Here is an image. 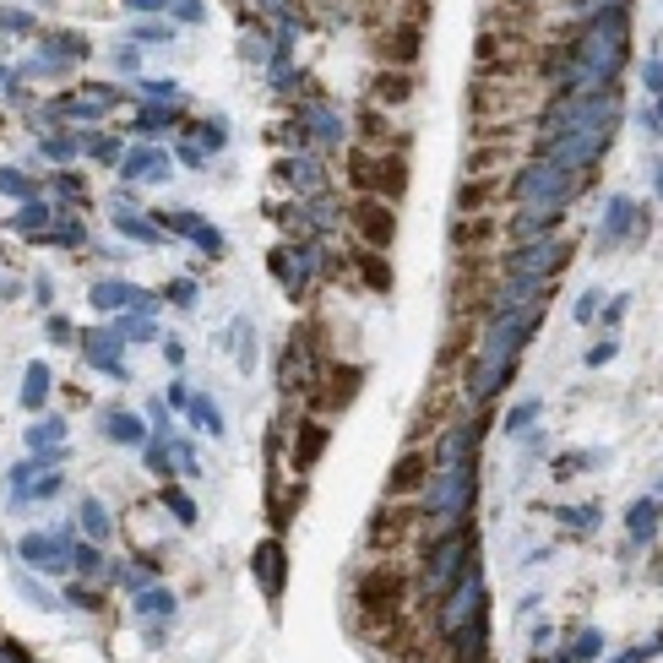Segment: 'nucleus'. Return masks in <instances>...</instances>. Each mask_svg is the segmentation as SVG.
Wrapping results in <instances>:
<instances>
[{"mask_svg": "<svg viewBox=\"0 0 663 663\" xmlns=\"http://www.w3.org/2000/svg\"><path fill=\"white\" fill-rule=\"evenodd\" d=\"M305 131H316L321 142H337V136H343V125H337L332 109H310V115H305Z\"/></svg>", "mask_w": 663, "mask_h": 663, "instance_id": "obj_27", "label": "nucleus"}, {"mask_svg": "<svg viewBox=\"0 0 663 663\" xmlns=\"http://www.w3.org/2000/svg\"><path fill=\"white\" fill-rule=\"evenodd\" d=\"M587 180H593V174H566V169L544 164V158H533V164L506 185V196H511L517 207H566Z\"/></svg>", "mask_w": 663, "mask_h": 663, "instance_id": "obj_2", "label": "nucleus"}, {"mask_svg": "<svg viewBox=\"0 0 663 663\" xmlns=\"http://www.w3.org/2000/svg\"><path fill=\"white\" fill-rule=\"evenodd\" d=\"M28 566H44V571H66L71 566V528H55V533H28L17 544Z\"/></svg>", "mask_w": 663, "mask_h": 663, "instance_id": "obj_7", "label": "nucleus"}, {"mask_svg": "<svg viewBox=\"0 0 663 663\" xmlns=\"http://www.w3.org/2000/svg\"><path fill=\"white\" fill-rule=\"evenodd\" d=\"M164 506H174V517H180V522H196V506H191V495H185V490H164Z\"/></svg>", "mask_w": 663, "mask_h": 663, "instance_id": "obj_37", "label": "nucleus"}, {"mask_svg": "<svg viewBox=\"0 0 663 663\" xmlns=\"http://www.w3.org/2000/svg\"><path fill=\"white\" fill-rule=\"evenodd\" d=\"M0 191H6V196H28V191H33V185H28V180H22V174H17V169H0Z\"/></svg>", "mask_w": 663, "mask_h": 663, "instance_id": "obj_40", "label": "nucleus"}, {"mask_svg": "<svg viewBox=\"0 0 663 663\" xmlns=\"http://www.w3.org/2000/svg\"><path fill=\"white\" fill-rule=\"evenodd\" d=\"M359 381H365L359 365H332V359H321L316 381H310V408H316V414H343V408L354 403Z\"/></svg>", "mask_w": 663, "mask_h": 663, "instance_id": "obj_3", "label": "nucleus"}, {"mask_svg": "<svg viewBox=\"0 0 663 663\" xmlns=\"http://www.w3.org/2000/svg\"><path fill=\"white\" fill-rule=\"evenodd\" d=\"M419 555H424L419 598H424V604H441L446 587H452L462 571L473 566V533L462 528V522H457V528H441V533L430 539V549H419Z\"/></svg>", "mask_w": 663, "mask_h": 663, "instance_id": "obj_1", "label": "nucleus"}, {"mask_svg": "<svg viewBox=\"0 0 663 663\" xmlns=\"http://www.w3.org/2000/svg\"><path fill=\"white\" fill-rule=\"evenodd\" d=\"M136 615L142 620H169L174 615V598L164 587H136Z\"/></svg>", "mask_w": 663, "mask_h": 663, "instance_id": "obj_19", "label": "nucleus"}, {"mask_svg": "<svg viewBox=\"0 0 663 663\" xmlns=\"http://www.w3.org/2000/svg\"><path fill=\"white\" fill-rule=\"evenodd\" d=\"M495 240H500V218H462L457 229H452V245H457L468 261L479 256L484 245H495Z\"/></svg>", "mask_w": 663, "mask_h": 663, "instance_id": "obj_13", "label": "nucleus"}, {"mask_svg": "<svg viewBox=\"0 0 663 663\" xmlns=\"http://www.w3.org/2000/svg\"><path fill=\"white\" fill-rule=\"evenodd\" d=\"M55 185H60V196H82V180H77V174H60Z\"/></svg>", "mask_w": 663, "mask_h": 663, "instance_id": "obj_48", "label": "nucleus"}, {"mask_svg": "<svg viewBox=\"0 0 663 663\" xmlns=\"http://www.w3.org/2000/svg\"><path fill=\"white\" fill-rule=\"evenodd\" d=\"M533 419H539V403H517V408H511V419H506V430H511V435H522Z\"/></svg>", "mask_w": 663, "mask_h": 663, "instance_id": "obj_35", "label": "nucleus"}, {"mask_svg": "<svg viewBox=\"0 0 663 663\" xmlns=\"http://www.w3.org/2000/svg\"><path fill=\"white\" fill-rule=\"evenodd\" d=\"M71 337H77V327H71L66 316H55V321H49V343H71Z\"/></svg>", "mask_w": 663, "mask_h": 663, "instance_id": "obj_43", "label": "nucleus"}, {"mask_svg": "<svg viewBox=\"0 0 663 663\" xmlns=\"http://www.w3.org/2000/svg\"><path fill=\"white\" fill-rule=\"evenodd\" d=\"M87 153H93L98 164H120V142H115V136H87Z\"/></svg>", "mask_w": 663, "mask_h": 663, "instance_id": "obj_32", "label": "nucleus"}, {"mask_svg": "<svg viewBox=\"0 0 663 663\" xmlns=\"http://www.w3.org/2000/svg\"><path fill=\"white\" fill-rule=\"evenodd\" d=\"M22 598H28V604H33V609H55V598H49V593H44V587H39V582H33V577H28V582H22Z\"/></svg>", "mask_w": 663, "mask_h": 663, "instance_id": "obj_42", "label": "nucleus"}, {"mask_svg": "<svg viewBox=\"0 0 663 663\" xmlns=\"http://www.w3.org/2000/svg\"><path fill=\"white\" fill-rule=\"evenodd\" d=\"M278 180H294V185H321L327 174H321L316 158H289V164H278Z\"/></svg>", "mask_w": 663, "mask_h": 663, "instance_id": "obj_22", "label": "nucleus"}, {"mask_svg": "<svg viewBox=\"0 0 663 663\" xmlns=\"http://www.w3.org/2000/svg\"><path fill=\"white\" fill-rule=\"evenodd\" d=\"M87 359H93V365L98 370H104V375H115V381H125V359H120V332L115 337H109V332H93V337H87Z\"/></svg>", "mask_w": 663, "mask_h": 663, "instance_id": "obj_14", "label": "nucleus"}, {"mask_svg": "<svg viewBox=\"0 0 663 663\" xmlns=\"http://www.w3.org/2000/svg\"><path fill=\"white\" fill-rule=\"evenodd\" d=\"M71 566H77L82 577H93V571H104V555H98L93 544H71Z\"/></svg>", "mask_w": 663, "mask_h": 663, "instance_id": "obj_31", "label": "nucleus"}, {"mask_svg": "<svg viewBox=\"0 0 663 663\" xmlns=\"http://www.w3.org/2000/svg\"><path fill=\"white\" fill-rule=\"evenodd\" d=\"M321 452H327V424H321V419H310L305 430H299L294 468H299V473H310V468H316V457H321Z\"/></svg>", "mask_w": 663, "mask_h": 663, "instance_id": "obj_17", "label": "nucleus"}, {"mask_svg": "<svg viewBox=\"0 0 663 663\" xmlns=\"http://www.w3.org/2000/svg\"><path fill=\"white\" fill-rule=\"evenodd\" d=\"M169 299H174V305H191V299H196V283H174Z\"/></svg>", "mask_w": 663, "mask_h": 663, "instance_id": "obj_47", "label": "nucleus"}, {"mask_svg": "<svg viewBox=\"0 0 663 663\" xmlns=\"http://www.w3.org/2000/svg\"><path fill=\"white\" fill-rule=\"evenodd\" d=\"M571 658H577V663H593V658H604V631H593V625H582V631H577V642H571Z\"/></svg>", "mask_w": 663, "mask_h": 663, "instance_id": "obj_26", "label": "nucleus"}, {"mask_svg": "<svg viewBox=\"0 0 663 663\" xmlns=\"http://www.w3.org/2000/svg\"><path fill=\"white\" fill-rule=\"evenodd\" d=\"M120 337H131V343H147V337H158V332H153V321L131 316V321H120Z\"/></svg>", "mask_w": 663, "mask_h": 663, "instance_id": "obj_38", "label": "nucleus"}, {"mask_svg": "<svg viewBox=\"0 0 663 663\" xmlns=\"http://www.w3.org/2000/svg\"><path fill=\"white\" fill-rule=\"evenodd\" d=\"M549 642H555V625H533V653H549Z\"/></svg>", "mask_w": 663, "mask_h": 663, "instance_id": "obj_44", "label": "nucleus"}, {"mask_svg": "<svg viewBox=\"0 0 663 663\" xmlns=\"http://www.w3.org/2000/svg\"><path fill=\"white\" fill-rule=\"evenodd\" d=\"M424 484H430V457H424V452H403V457H397V468H392V479H386V495L403 500V495H419Z\"/></svg>", "mask_w": 663, "mask_h": 663, "instance_id": "obj_10", "label": "nucleus"}, {"mask_svg": "<svg viewBox=\"0 0 663 663\" xmlns=\"http://www.w3.org/2000/svg\"><path fill=\"white\" fill-rule=\"evenodd\" d=\"M104 435H109V441H120V446H136V441H142V424H136L131 414H104Z\"/></svg>", "mask_w": 663, "mask_h": 663, "instance_id": "obj_24", "label": "nucleus"}, {"mask_svg": "<svg viewBox=\"0 0 663 663\" xmlns=\"http://www.w3.org/2000/svg\"><path fill=\"white\" fill-rule=\"evenodd\" d=\"M636 234H642V207H636L631 196H609V212H604V250L636 240Z\"/></svg>", "mask_w": 663, "mask_h": 663, "instance_id": "obj_9", "label": "nucleus"}, {"mask_svg": "<svg viewBox=\"0 0 663 663\" xmlns=\"http://www.w3.org/2000/svg\"><path fill=\"white\" fill-rule=\"evenodd\" d=\"M354 234L365 240V250H386L397 240V218H392V207L386 202H375V196H365V202H354Z\"/></svg>", "mask_w": 663, "mask_h": 663, "instance_id": "obj_6", "label": "nucleus"}, {"mask_svg": "<svg viewBox=\"0 0 663 663\" xmlns=\"http://www.w3.org/2000/svg\"><path fill=\"white\" fill-rule=\"evenodd\" d=\"M191 419L202 424L207 435H218V430H223V419H218V403H212V397H191Z\"/></svg>", "mask_w": 663, "mask_h": 663, "instance_id": "obj_29", "label": "nucleus"}, {"mask_svg": "<svg viewBox=\"0 0 663 663\" xmlns=\"http://www.w3.org/2000/svg\"><path fill=\"white\" fill-rule=\"evenodd\" d=\"M533 663H544V653H539V658H533Z\"/></svg>", "mask_w": 663, "mask_h": 663, "instance_id": "obj_51", "label": "nucleus"}, {"mask_svg": "<svg viewBox=\"0 0 663 663\" xmlns=\"http://www.w3.org/2000/svg\"><path fill=\"white\" fill-rule=\"evenodd\" d=\"M354 267H359V278H365V289H375V294L392 289V267L381 261V250H365V245H359V250H354Z\"/></svg>", "mask_w": 663, "mask_h": 663, "instance_id": "obj_18", "label": "nucleus"}, {"mask_svg": "<svg viewBox=\"0 0 663 663\" xmlns=\"http://www.w3.org/2000/svg\"><path fill=\"white\" fill-rule=\"evenodd\" d=\"M419 506H381V517L370 522V549H381V555H392V549L414 544L419 533Z\"/></svg>", "mask_w": 663, "mask_h": 663, "instance_id": "obj_5", "label": "nucleus"}, {"mask_svg": "<svg viewBox=\"0 0 663 663\" xmlns=\"http://www.w3.org/2000/svg\"><path fill=\"white\" fill-rule=\"evenodd\" d=\"M66 604H77V609H104V598H98L87 582H66Z\"/></svg>", "mask_w": 663, "mask_h": 663, "instance_id": "obj_34", "label": "nucleus"}, {"mask_svg": "<svg viewBox=\"0 0 663 663\" xmlns=\"http://www.w3.org/2000/svg\"><path fill=\"white\" fill-rule=\"evenodd\" d=\"M60 441H66V419H49V424H33L28 430V446L44 457H60V452H49V446H60Z\"/></svg>", "mask_w": 663, "mask_h": 663, "instance_id": "obj_21", "label": "nucleus"}, {"mask_svg": "<svg viewBox=\"0 0 663 663\" xmlns=\"http://www.w3.org/2000/svg\"><path fill=\"white\" fill-rule=\"evenodd\" d=\"M136 125H142L147 136H153V131H169V125H174V109H142V120H136Z\"/></svg>", "mask_w": 663, "mask_h": 663, "instance_id": "obj_36", "label": "nucleus"}, {"mask_svg": "<svg viewBox=\"0 0 663 663\" xmlns=\"http://www.w3.org/2000/svg\"><path fill=\"white\" fill-rule=\"evenodd\" d=\"M506 196V180L500 174H473L468 185H462V196H457V207H462V218H479L490 202H500Z\"/></svg>", "mask_w": 663, "mask_h": 663, "instance_id": "obj_12", "label": "nucleus"}, {"mask_svg": "<svg viewBox=\"0 0 663 663\" xmlns=\"http://www.w3.org/2000/svg\"><path fill=\"white\" fill-rule=\"evenodd\" d=\"M147 468H153V473H169V468H174V462H169V446H164V441H153V446H147Z\"/></svg>", "mask_w": 663, "mask_h": 663, "instance_id": "obj_41", "label": "nucleus"}, {"mask_svg": "<svg viewBox=\"0 0 663 663\" xmlns=\"http://www.w3.org/2000/svg\"><path fill=\"white\" fill-rule=\"evenodd\" d=\"M44 223H49V207H44V202H28V207L17 212V218H11V229H22V234H39Z\"/></svg>", "mask_w": 663, "mask_h": 663, "instance_id": "obj_28", "label": "nucleus"}, {"mask_svg": "<svg viewBox=\"0 0 663 663\" xmlns=\"http://www.w3.org/2000/svg\"><path fill=\"white\" fill-rule=\"evenodd\" d=\"M381 55L397 60V66H414V60H419V28H414V22H397V33H386V39H381Z\"/></svg>", "mask_w": 663, "mask_h": 663, "instance_id": "obj_16", "label": "nucleus"}, {"mask_svg": "<svg viewBox=\"0 0 663 663\" xmlns=\"http://www.w3.org/2000/svg\"><path fill=\"white\" fill-rule=\"evenodd\" d=\"M256 582H261V593L278 604L283 598V582H289V560H283V544L278 539H267L256 549Z\"/></svg>", "mask_w": 663, "mask_h": 663, "instance_id": "obj_11", "label": "nucleus"}, {"mask_svg": "<svg viewBox=\"0 0 663 663\" xmlns=\"http://www.w3.org/2000/svg\"><path fill=\"white\" fill-rule=\"evenodd\" d=\"M615 663H647V653H642V647H636V653H620Z\"/></svg>", "mask_w": 663, "mask_h": 663, "instance_id": "obj_49", "label": "nucleus"}, {"mask_svg": "<svg viewBox=\"0 0 663 663\" xmlns=\"http://www.w3.org/2000/svg\"><path fill=\"white\" fill-rule=\"evenodd\" d=\"M44 397H49V370L28 365V381H22V408H44Z\"/></svg>", "mask_w": 663, "mask_h": 663, "instance_id": "obj_25", "label": "nucleus"}, {"mask_svg": "<svg viewBox=\"0 0 663 663\" xmlns=\"http://www.w3.org/2000/svg\"><path fill=\"white\" fill-rule=\"evenodd\" d=\"M408 93H414V82H408V77H381V82H375V98H386V104H397V98H408Z\"/></svg>", "mask_w": 663, "mask_h": 663, "instance_id": "obj_33", "label": "nucleus"}, {"mask_svg": "<svg viewBox=\"0 0 663 663\" xmlns=\"http://www.w3.org/2000/svg\"><path fill=\"white\" fill-rule=\"evenodd\" d=\"M44 153L55 158V164H66V158H77V142H71V136H49V142H44Z\"/></svg>", "mask_w": 663, "mask_h": 663, "instance_id": "obj_39", "label": "nucleus"}, {"mask_svg": "<svg viewBox=\"0 0 663 663\" xmlns=\"http://www.w3.org/2000/svg\"><path fill=\"white\" fill-rule=\"evenodd\" d=\"M593 316H598V294H582V299H577V321L587 327V321H593Z\"/></svg>", "mask_w": 663, "mask_h": 663, "instance_id": "obj_45", "label": "nucleus"}, {"mask_svg": "<svg viewBox=\"0 0 663 663\" xmlns=\"http://www.w3.org/2000/svg\"><path fill=\"white\" fill-rule=\"evenodd\" d=\"M180 158H185V164H191V169H202V164H207V153H202V147H196V142H185V147H180Z\"/></svg>", "mask_w": 663, "mask_h": 663, "instance_id": "obj_46", "label": "nucleus"}, {"mask_svg": "<svg viewBox=\"0 0 663 663\" xmlns=\"http://www.w3.org/2000/svg\"><path fill=\"white\" fill-rule=\"evenodd\" d=\"M555 517L566 522V528H577V533H593V528H598V506H577V511H566V506H560Z\"/></svg>", "mask_w": 663, "mask_h": 663, "instance_id": "obj_30", "label": "nucleus"}, {"mask_svg": "<svg viewBox=\"0 0 663 663\" xmlns=\"http://www.w3.org/2000/svg\"><path fill=\"white\" fill-rule=\"evenodd\" d=\"M82 528H87V539H109L115 533V517L104 511V500H82Z\"/></svg>", "mask_w": 663, "mask_h": 663, "instance_id": "obj_20", "label": "nucleus"}, {"mask_svg": "<svg viewBox=\"0 0 663 663\" xmlns=\"http://www.w3.org/2000/svg\"><path fill=\"white\" fill-rule=\"evenodd\" d=\"M625 533H631V544H653L658 539V500H636L631 511H625Z\"/></svg>", "mask_w": 663, "mask_h": 663, "instance_id": "obj_15", "label": "nucleus"}, {"mask_svg": "<svg viewBox=\"0 0 663 663\" xmlns=\"http://www.w3.org/2000/svg\"><path fill=\"white\" fill-rule=\"evenodd\" d=\"M446 663H490V620H468L446 636Z\"/></svg>", "mask_w": 663, "mask_h": 663, "instance_id": "obj_8", "label": "nucleus"}, {"mask_svg": "<svg viewBox=\"0 0 663 663\" xmlns=\"http://www.w3.org/2000/svg\"><path fill=\"white\" fill-rule=\"evenodd\" d=\"M93 305L98 310H125V305H136V294H131V283H98V289H93Z\"/></svg>", "mask_w": 663, "mask_h": 663, "instance_id": "obj_23", "label": "nucleus"}, {"mask_svg": "<svg viewBox=\"0 0 663 663\" xmlns=\"http://www.w3.org/2000/svg\"><path fill=\"white\" fill-rule=\"evenodd\" d=\"M571 261V240L560 234H544V240H528L506 256V272H522V278H555L560 267Z\"/></svg>", "mask_w": 663, "mask_h": 663, "instance_id": "obj_4", "label": "nucleus"}, {"mask_svg": "<svg viewBox=\"0 0 663 663\" xmlns=\"http://www.w3.org/2000/svg\"><path fill=\"white\" fill-rule=\"evenodd\" d=\"M136 6H164V0H136Z\"/></svg>", "mask_w": 663, "mask_h": 663, "instance_id": "obj_50", "label": "nucleus"}]
</instances>
